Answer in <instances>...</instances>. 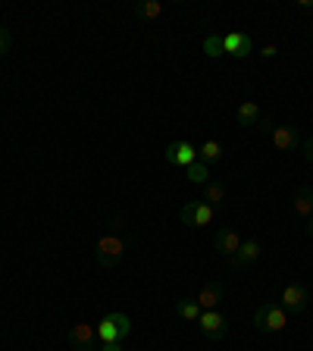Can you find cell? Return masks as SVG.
<instances>
[{"instance_id": "obj_21", "label": "cell", "mask_w": 313, "mask_h": 351, "mask_svg": "<svg viewBox=\"0 0 313 351\" xmlns=\"http://www.w3.org/2000/svg\"><path fill=\"white\" fill-rule=\"evenodd\" d=\"M138 13L145 16V19H157V16L163 13V3H157V0H147V3H141Z\"/></svg>"}, {"instance_id": "obj_20", "label": "cell", "mask_w": 313, "mask_h": 351, "mask_svg": "<svg viewBox=\"0 0 313 351\" xmlns=\"http://www.w3.org/2000/svg\"><path fill=\"white\" fill-rule=\"evenodd\" d=\"M204 53L207 57H223L226 47H223V35H207L204 38Z\"/></svg>"}, {"instance_id": "obj_8", "label": "cell", "mask_w": 313, "mask_h": 351, "mask_svg": "<svg viewBox=\"0 0 313 351\" xmlns=\"http://www.w3.org/2000/svg\"><path fill=\"white\" fill-rule=\"evenodd\" d=\"M223 47H226L229 57L245 60L254 53V38L245 35V32H232V35H223Z\"/></svg>"}, {"instance_id": "obj_27", "label": "cell", "mask_w": 313, "mask_h": 351, "mask_svg": "<svg viewBox=\"0 0 313 351\" xmlns=\"http://www.w3.org/2000/svg\"><path fill=\"white\" fill-rule=\"evenodd\" d=\"M310 235H313V217H310Z\"/></svg>"}, {"instance_id": "obj_17", "label": "cell", "mask_w": 313, "mask_h": 351, "mask_svg": "<svg viewBox=\"0 0 313 351\" xmlns=\"http://www.w3.org/2000/svg\"><path fill=\"white\" fill-rule=\"evenodd\" d=\"M204 189H207L204 191V201L213 207V210L226 204V185H223V182H207Z\"/></svg>"}, {"instance_id": "obj_3", "label": "cell", "mask_w": 313, "mask_h": 351, "mask_svg": "<svg viewBox=\"0 0 313 351\" xmlns=\"http://www.w3.org/2000/svg\"><path fill=\"white\" fill-rule=\"evenodd\" d=\"M132 336V320L125 314H107L97 323V339L101 342H125Z\"/></svg>"}, {"instance_id": "obj_19", "label": "cell", "mask_w": 313, "mask_h": 351, "mask_svg": "<svg viewBox=\"0 0 313 351\" xmlns=\"http://www.w3.org/2000/svg\"><path fill=\"white\" fill-rule=\"evenodd\" d=\"M185 176H188V182H195V185H207V176H210V169H207L204 160H195L191 167H185Z\"/></svg>"}, {"instance_id": "obj_9", "label": "cell", "mask_w": 313, "mask_h": 351, "mask_svg": "<svg viewBox=\"0 0 313 351\" xmlns=\"http://www.w3.org/2000/svg\"><path fill=\"white\" fill-rule=\"evenodd\" d=\"M166 160L173 163V167H191V163L197 160V147L191 145V141H173V145L166 147Z\"/></svg>"}, {"instance_id": "obj_4", "label": "cell", "mask_w": 313, "mask_h": 351, "mask_svg": "<svg viewBox=\"0 0 313 351\" xmlns=\"http://www.w3.org/2000/svg\"><path fill=\"white\" fill-rule=\"evenodd\" d=\"M263 129L270 132V138H273V145L279 147V151H295V147H301V132L295 129V125H273V123H266L263 119Z\"/></svg>"}, {"instance_id": "obj_10", "label": "cell", "mask_w": 313, "mask_h": 351, "mask_svg": "<svg viewBox=\"0 0 313 351\" xmlns=\"http://www.w3.org/2000/svg\"><path fill=\"white\" fill-rule=\"evenodd\" d=\"M195 301L201 304V311H216V307L226 301V289H223V285H204Z\"/></svg>"}, {"instance_id": "obj_16", "label": "cell", "mask_w": 313, "mask_h": 351, "mask_svg": "<svg viewBox=\"0 0 313 351\" xmlns=\"http://www.w3.org/2000/svg\"><path fill=\"white\" fill-rule=\"evenodd\" d=\"M197 160H204L207 167H210V163H216V160H223V145H219V141H204V145L197 147Z\"/></svg>"}, {"instance_id": "obj_23", "label": "cell", "mask_w": 313, "mask_h": 351, "mask_svg": "<svg viewBox=\"0 0 313 351\" xmlns=\"http://www.w3.org/2000/svg\"><path fill=\"white\" fill-rule=\"evenodd\" d=\"M301 151H304L307 163H313V138H304V141H301Z\"/></svg>"}, {"instance_id": "obj_11", "label": "cell", "mask_w": 313, "mask_h": 351, "mask_svg": "<svg viewBox=\"0 0 313 351\" xmlns=\"http://www.w3.org/2000/svg\"><path fill=\"white\" fill-rule=\"evenodd\" d=\"M97 339V326H91V323H75L73 329H69V342L75 345V348H91Z\"/></svg>"}, {"instance_id": "obj_22", "label": "cell", "mask_w": 313, "mask_h": 351, "mask_svg": "<svg viewBox=\"0 0 313 351\" xmlns=\"http://www.w3.org/2000/svg\"><path fill=\"white\" fill-rule=\"evenodd\" d=\"M10 47H13V35H10L7 29H0V57L10 53Z\"/></svg>"}, {"instance_id": "obj_5", "label": "cell", "mask_w": 313, "mask_h": 351, "mask_svg": "<svg viewBox=\"0 0 313 351\" xmlns=\"http://www.w3.org/2000/svg\"><path fill=\"white\" fill-rule=\"evenodd\" d=\"M197 326H201V332H204L207 339H213V342L226 339V332H229V323H226V317L219 314V311H201Z\"/></svg>"}, {"instance_id": "obj_18", "label": "cell", "mask_w": 313, "mask_h": 351, "mask_svg": "<svg viewBox=\"0 0 313 351\" xmlns=\"http://www.w3.org/2000/svg\"><path fill=\"white\" fill-rule=\"evenodd\" d=\"M175 314L182 317V320L197 323V317H201V304H197L195 298H182V301H175Z\"/></svg>"}, {"instance_id": "obj_26", "label": "cell", "mask_w": 313, "mask_h": 351, "mask_svg": "<svg viewBox=\"0 0 313 351\" xmlns=\"http://www.w3.org/2000/svg\"><path fill=\"white\" fill-rule=\"evenodd\" d=\"M301 7H307V10H313V0H301Z\"/></svg>"}, {"instance_id": "obj_12", "label": "cell", "mask_w": 313, "mask_h": 351, "mask_svg": "<svg viewBox=\"0 0 313 351\" xmlns=\"http://www.w3.org/2000/svg\"><path fill=\"white\" fill-rule=\"evenodd\" d=\"M292 207H295V217H301V219L313 217V189L310 185H301V189L295 191Z\"/></svg>"}, {"instance_id": "obj_7", "label": "cell", "mask_w": 313, "mask_h": 351, "mask_svg": "<svg viewBox=\"0 0 313 351\" xmlns=\"http://www.w3.org/2000/svg\"><path fill=\"white\" fill-rule=\"evenodd\" d=\"M182 223L185 226H210V219H213V207L207 204V201H188V204L182 207Z\"/></svg>"}, {"instance_id": "obj_6", "label": "cell", "mask_w": 313, "mask_h": 351, "mask_svg": "<svg viewBox=\"0 0 313 351\" xmlns=\"http://www.w3.org/2000/svg\"><path fill=\"white\" fill-rule=\"evenodd\" d=\"M307 304H310L307 285H301V282L285 285V292H282V307H285V314H307Z\"/></svg>"}, {"instance_id": "obj_15", "label": "cell", "mask_w": 313, "mask_h": 351, "mask_svg": "<svg viewBox=\"0 0 313 351\" xmlns=\"http://www.w3.org/2000/svg\"><path fill=\"white\" fill-rule=\"evenodd\" d=\"M235 119H238V125H257L260 123V107L254 101H245L238 107V113H235Z\"/></svg>"}, {"instance_id": "obj_2", "label": "cell", "mask_w": 313, "mask_h": 351, "mask_svg": "<svg viewBox=\"0 0 313 351\" xmlns=\"http://www.w3.org/2000/svg\"><path fill=\"white\" fill-rule=\"evenodd\" d=\"M254 326L263 329V332H282V329L288 326V314H285L282 304H273V301H266V304L257 307Z\"/></svg>"}, {"instance_id": "obj_14", "label": "cell", "mask_w": 313, "mask_h": 351, "mask_svg": "<svg viewBox=\"0 0 313 351\" xmlns=\"http://www.w3.org/2000/svg\"><path fill=\"white\" fill-rule=\"evenodd\" d=\"M257 257H260V241H241V248L232 257V267H248Z\"/></svg>"}, {"instance_id": "obj_13", "label": "cell", "mask_w": 313, "mask_h": 351, "mask_svg": "<svg viewBox=\"0 0 313 351\" xmlns=\"http://www.w3.org/2000/svg\"><path fill=\"white\" fill-rule=\"evenodd\" d=\"M241 248V239L235 229H219L216 232V251L223 257H235V251Z\"/></svg>"}, {"instance_id": "obj_1", "label": "cell", "mask_w": 313, "mask_h": 351, "mask_svg": "<svg viewBox=\"0 0 313 351\" xmlns=\"http://www.w3.org/2000/svg\"><path fill=\"white\" fill-rule=\"evenodd\" d=\"M95 257L101 267H116V263H123L125 257V239L123 235H101L95 245Z\"/></svg>"}, {"instance_id": "obj_24", "label": "cell", "mask_w": 313, "mask_h": 351, "mask_svg": "<svg viewBox=\"0 0 313 351\" xmlns=\"http://www.w3.org/2000/svg\"><path fill=\"white\" fill-rule=\"evenodd\" d=\"M276 53H279V47H276V44H266V47H263V51H260V57L273 60V57H276Z\"/></svg>"}, {"instance_id": "obj_25", "label": "cell", "mask_w": 313, "mask_h": 351, "mask_svg": "<svg viewBox=\"0 0 313 351\" xmlns=\"http://www.w3.org/2000/svg\"><path fill=\"white\" fill-rule=\"evenodd\" d=\"M101 351H123V342H101Z\"/></svg>"}]
</instances>
